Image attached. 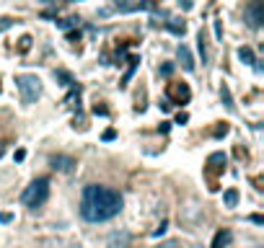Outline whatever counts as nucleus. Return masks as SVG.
I'll use <instances>...</instances> for the list:
<instances>
[{
  "label": "nucleus",
  "mask_w": 264,
  "mask_h": 248,
  "mask_svg": "<svg viewBox=\"0 0 264 248\" xmlns=\"http://www.w3.org/2000/svg\"><path fill=\"white\" fill-rule=\"evenodd\" d=\"M238 60H241L244 65H254V62H256V60H254V52H251L249 47H241V49H238Z\"/></svg>",
  "instance_id": "10"
},
{
  "label": "nucleus",
  "mask_w": 264,
  "mask_h": 248,
  "mask_svg": "<svg viewBox=\"0 0 264 248\" xmlns=\"http://www.w3.org/2000/svg\"><path fill=\"white\" fill-rule=\"evenodd\" d=\"M244 21L249 23V29H259L264 23V0H249L244 8Z\"/></svg>",
  "instance_id": "4"
},
{
  "label": "nucleus",
  "mask_w": 264,
  "mask_h": 248,
  "mask_svg": "<svg viewBox=\"0 0 264 248\" xmlns=\"http://www.w3.org/2000/svg\"><path fill=\"white\" fill-rule=\"evenodd\" d=\"M122 212V194L111 186L88 184L81 199V217L88 222H106Z\"/></svg>",
  "instance_id": "1"
},
{
  "label": "nucleus",
  "mask_w": 264,
  "mask_h": 248,
  "mask_svg": "<svg viewBox=\"0 0 264 248\" xmlns=\"http://www.w3.org/2000/svg\"><path fill=\"white\" fill-rule=\"evenodd\" d=\"M176 57H179V62H181V67H184V70H189V72L195 70V60H192V52L186 49L184 44L176 49Z\"/></svg>",
  "instance_id": "8"
},
{
  "label": "nucleus",
  "mask_w": 264,
  "mask_h": 248,
  "mask_svg": "<svg viewBox=\"0 0 264 248\" xmlns=\"http://www.w3.org/2000/svg\"><path fill=\"white\" fill-rule=\"evenodd\" d=\"M192 248H200V245H192Z\"/></svg>",
  "instance_id": "16"
},
{
  "label": "nucleus",
  "mask_w": 264,
  "mask_h": 248,
  "mask_svg": "<svg viewBox=\"0 0 264 248\" xmlns=\"http://www.w3.org/2000/svg\"><path fill=\"white\" fill-rule=\"evenodd\" d=\"M109 248H130V243H132V235L127 233V230H117V233H111L109 235Z\"/></svg>",
  "instance_id": "6"
},
{
  "label": "nucleus",
  "mask_w": 264,
  "mask_h": 248,
  "mask_svg": "<svg viewBox=\"0 0 264 248\" xmlns=\"http://www.w3.org/2000/svg\"><path fill=\"white\" fill-rule=\"evenodd\" d=\"M47 199H50V179H44V176L34 179V181L23 189V194H21V202H23L26 207H31V210L42 207Z\"/></svg>",
  "instance_id": "2"
},
{
  "label": "nucleus",
  "mask_w": 264,
  "mask_h": 248,
  "mask_svg": "<svg viewBox=\"0 0 264 248\" xmlns=\"http://www.w3.org/2000/svg\"><path fill=\"white\" fill-rule=\"evenodd\" d=\"M225 204H228V207H236V204H238V191H236V189L225 191Z\"/></svg>",
  "instance_id": "11"
},
{
  "label": "nucleus",
  "mask_w": 264,
  "mask_h": 248,
  "mask_svg": "<svg viewBox=\"0 0 264 248\" xmlns=\"http://www.w3.org/2000/svg\"><path fill=\"white\" fill-rule=\"evenodd\" d=\"M169 29H171V31H176V34H184V29H186V26H184V21L179 23V18H174V21L169 23Z\"/></svg>",
  "instance_id": "12"
},
{
  "label": "nucleus",
  "mask_w": 264,
  "mask_h": 248,
  "mask_svg": "<svg viewBox=\"0 0 264 248\" xmlns=\"http://www.w3.org/2000/svg\"><path fill=\"white\" fill-rule=\"evenodd\" d=\"M254 248H261V245H254Z\"/></svg>",
  "instance_id": "17"
},
{
  "label": "nucleus",
  "mask_w": 264,
  "mask_h": 248,
  "mask_svg": "<svg viewBox=\"0 0 264 248\" xmlns=\"http://www.w3.org/2000/svg\"><path fill=\"white\" fill-rule=\"evenodd\" d=\"M3 153H6V145H3V142H0V155H3Z\"/></svg>",
  "instance_id": "14"
},
{
  "label": "nucleus",
  "mask_w": 264,
  "mask_h": 248,
  "mask_svg": "<svg viewBox=\"0 0 264 248\" xmlns=\"http://www.w3.org/2000/svg\"><path fill=\"white\" fill-rule=\"evenodd\" d=\"M16 88H18L23 104H34L42 96V80L36 75H18L16 78Z\"/></svg>",
  "instance_id": "3"
},
{
  "label": "nucleus",
  "mask_w": 264,
  "mask_h": 248,
  "mask_svg": "<svg viewBox=\"0 0 264 248\" xmlns=\"http://www.w3.org/2000/svg\"><path fill=\"white\" fill-rule=\"evenodd\" d=\"M169 98L176 104H186L189 101V88L184 83H169Z\"/></svg>",
  "instance_id": "5"
},
{
  "label": "nucleus",
  "mask_w": 264,
  "mask_h": 248,
  "mask_svg": "<svg viewBox=\"0 0 264 248\" xmlns=\"http://www.w3.org/2000/svg\"><path fill=\"white\" fill-rule=\"evenodd\" d=\"M158 248H179V243H176V240H169V243H161Z\"/></svg>",
  "instance_id": "13"
},
{
  "label": "nucleus",
  "mask_w": 264,
  "mask_h": 248,
  "mask_svg": "<svg viewBox=\"0 0 264 248\" xmlns=\"http://www.w3.org/2000/svg\"><path fill=\"white\" fill-rule=\"evenodd\" d=\"M231 243H233V235L228 230H220L212 240V248H231Z\"/></svg>",
  "instance_id": "9"
},
{
  "label": "nucleus",
  "mask_w": 264,
  "mask_h": 248,
  "mask_svg": "<svg viewBox=\"0 0 264 248\" xmlns=\"http://www.w3.org/2000/svg\"><path fill=\"white\" fill-rule=\"evenodd\" d=\"M73 165H75V160H73L70 155H55V158H52V168H55V171L70 173V171H73Z\"/></svg>",
  "instance_id": "7"
},
{
  "label": "nucleus",
  "mask_w": 264,
  "mask_h": 248,
  "mask_svg": "<svg viewBox=\"0 0 264 248\" xmlns=\"http://www.w3.org/2000/svg\"><path fill=\"white\" fill-rule=\"evenodd\" d=\"M70 248H81V245H70Z\"/></svg>",
  "instance_id": "15"
}]
</instances>
